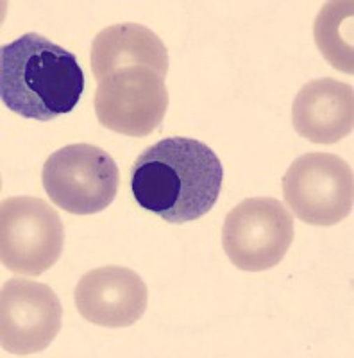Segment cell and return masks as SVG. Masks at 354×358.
I'll list each match as a JSON object with an SVG mask.
<instances>
[{"instance_id":"1","label":"cell","mask_w":354,"mask_h":358,"mask_svg":"<svg viewBox=\"0 0 354 358\" xmlns=\"http://www.w3.org/2000/svg\"><path fill=\"white\" fill-rule=\"evenodd\" d=\"M224 179L219 156L206 143L170 136L147 147L131 169L136 203L159 219L184 224L215 206Z\"/></svg>"},{"instance_id":"2","label":"cell","mask_w":354,"mask_h":358,"mask_svg":"<svg viewBox=\"0 0 354 358\" xmlns=\"http://www.w3.org/2000/svg\"><path fill=\"white\" fill-rule=\"evenodd\" d=\"M84 73L78 57L36 33L0 49V99L13 113L49 122L81 101Z\"/></svg>"},{"instance_id":"3","label":"cell","mask_w":354,"mask_h":358,"mask_svg":"<svg viewBox=\"0 0 354 358\" xmlns=\"http://www.w3.org/2000/svg\"><path fill=\"white\" fill-rule=\"evenodd\" d=\"M41 181L56 206L73 215H94L113 203L120 172L104 149L73 143L49 156Z\"/></svg>"},{"instance_id":"4","label":"cell","mask_w":354,"mask_h":358,"mask_svg":"<svg viewBox=\"0 0 354 358\" xmlns=\"http://www.w3.org/2000/svg\"><path fill=\"white\" fill-rule=\"evenodd\" d=\"M65 229L59 213L43 199L9 197L0 212V258L8 271L40 276L59 260Z\"/></svg>"},{"instance_id":"5","label":"cell","mask_w":354,"mask_h":358,"mask_svg":"<svg viewBox=\"0 0 354 358\" xmlns=\"http://www.w3.org/2000/svg\"><path fill=\"white\" fill-rule=\"evenodd\" d=\"M283 196L293 215L302 222L334 226L353 212V169L340 156L306 152L286 171Z\"/></svg>"},{"instance_id":"6","label":"cell","mask_w":354,"mask_h":358,"mask_svg":"<svg viewBox=\"0 0 354 358\" xmlns=\"http://www.w3.org/2000/svg\"><path fill=\"white\" fill-rule=\"evenodd\" d=\"M293 242L292 213L274 197H251L228 213L222 245L235 267L260 273L276 267Z\"/></svg>"},{"instance_id":"7","label":"cell","mask_w":354,"mask_h":358,"mask_svg":"<svg viewBox=\"0 0 354 358\" xmlns=\"http://www.w3.org/2000/svg\"><path fill=\"white\" fill-rule=\"evenodd\" d=\"M95 115L115 133L142 138L163 122L168 108L165 78L147 66H127L101 79Z\"/></svg>"},{"instance_id":"8","label":"cell","mask_w":354,"mask_h":358,"mask_svg":"<svg viewBox=\"0 0 354 358\" xmlns=\"http://www.w3.org/2000/svg\"><path fill=\"white\" fill-rule=\"evenodd\" d=\"M63 306L45 283L11 278L0 294V344L17 357L40 353L61 330Z\"/></svg>"},{"instance_id":"9","label":"cell","mask_w":354,"mask_h":358,"mask_svg":"<svg viewBox=\"0 0 354 358\" xmlns=\"http://www.w3.org/2000/svg\"><path fill=\"white\" fill-rule=\"evenodd\" d=\"M75 306L91 324L127 328L142 319L147 308V285L127 267L106 265L86 273L75 287Z\"/></svg>"},{"instance_id":"10","label":"cell","mask_w":354,"mask_h":358,"mask_svg":"<svg viewBox=\"0 0 354 358\" xmlns=\"http://www.w3.org/2000/svg\"><path fill=\"white\" fill-rule=\"evenodd\" d=\"M292 122L302 138L331 145L353 133L354 90L337 79L306 83L292 106Z\"/></svg>"},{"instance_id":"11","label":"cell","mask_w":354,"mask_h":358,"mask_svg":"<svg viewBox=\"0 0 354 358\" xmlns=\"http://www.w3.org/2000/svg\"><path fill=\"white\" fill-rule=\"evenodd\" d=\"M91 70L97 81L127 66H147L168 73V50L151 29L135 22L102 29L91 43Z\"/></svg>"},{"instance_id":"12","label":"cell","mask_w":354,"mask_h":358,"mask_svg":"<svg viewBox=\"0 0 354 358\" xmlns=\"http://www.w3.org/2000/svg\"><path fill=\"white\" fill-rule=\"evenodd\" d=\"M353 2H327L315 20V41L334 69L354 72Z\"/></svg>"}]
</instances>
